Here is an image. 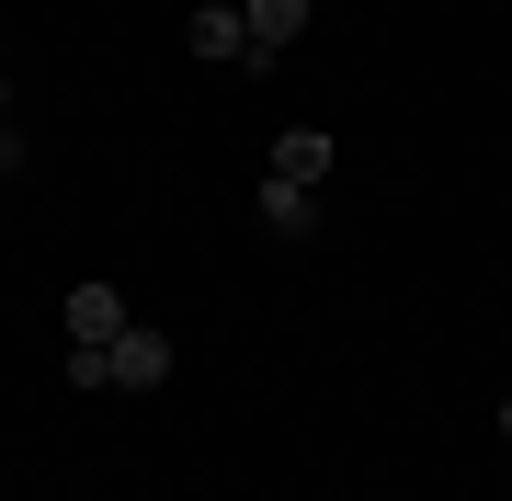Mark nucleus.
<instances>
[{
    "instance_id": "1",
    "label": "nucleus",
    "mask_w": 512,
    "mask_h": 501,
    "mask_svg": "<svg viewBox=\"0 0 512 501\" xmlns=\"http://www.w3.org/2000/svg\"><path fill=\"white\" fill-rule=\"evenodd\" d=\"M57 319H69V342H126V331H137L114 285H69V308H57Z\"/></svg>"
},
{
    "instance_id": "2",
    "label": "nucleus",
    "mask_w": 512,
    "mask_h": 501,
    "mask_svg": "<svg viewBox=\"0 0 512 501\" xmlns=\"http://www.w3.org/2000/svg\"><path fill=\"white\" fill-rule=\"evenodd\" d=\"M262 228L274 240H308L319 228V183H262Z\"/></svg>"
},
{
    "instance_id": "3",
    "label": "nucleus",
    "mask_w": 512,
    "mask_h": 501,
    "mask_svg": "<svg viewBox=\"0 0 512 501\" xmlns=\"http://www.w3.org/2000/svg\"><path fill=\"white\" fill-rule=\"evenodd\" d=\"M239 23H251V46H262V57H285L296 35H308V0H251Z\"/></svg>"
},
{
    "instance_id": "4",
    "label": "nucleus",
    "mask_w": 512,
    "mask_h": 501,
    "mask_svg": "<svg viewBox=\"0 0 512 501\" xmlns=\"http://www.w3.org/2000/svg\"><path fill=\"white\" fill-rule=\"evenodd\" d=\"M160 376H171V342L160 331H126V342H114V388H160Z\"/></svg>"
},
{
    "instance_id": "5",
    "label": "nucleus",
    "mask_w": 512,
    "mask_h": 501,
    "mask_svg": "<svg viewBox=\"0 0 512 501\" xmlns=\"http://www.w3.org/2000/svg\"><path fill=\"white\" fill-rule=\"evenodd\" d=\"M319 171H330V137L319 126H285L274 137V183H319Z\"/></svg>"
},
{
    "instance_id": "6",
    "label": "nucleus",
    "mask_w": 512,
    "mask_h": 501,
    "mask_svg": "<svg viewBox=\"0 0 512 501\" xmlns=\"http://www.w3.org/2000/svg\"><path fill=\"white\" fill-rule=\"evenodd\" d=\"M183 46H194V57H251V23H239V12H194Z\"/></svg>"
},
{
    "instance_id": "7",
    "label": "nucleus",
    "mask_w": 512,
    "mask_h": 501,
    "mask_svg": "<svg viewBox=\"0 0 512 501\" xmlns=\"http://www.w3.org/2000/svg\"><path fill=\"white\" fill-rule=\"evenodd\" d=\"M501 433H512V399H501Z\"/></svg>"
},
{
    "instance_id": "8",
    "label": "nucleus",
    "mask_w": 512,
    "mask_h": 501,
    "mask_svg": "<svg viewBox=\"0 0 512 501\" xmlns=\"http://www.w3.org/2000/svg\"><path fill=\"white\" fill-rule=\"evenodd\" d=\"M0 114H12V92H0Z\"/></svg>"
}]
</instances>
